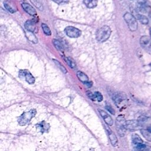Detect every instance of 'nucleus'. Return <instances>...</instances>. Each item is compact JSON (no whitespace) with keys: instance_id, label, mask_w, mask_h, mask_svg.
<instances>
[{"instance_id":"f257e3e1","label":"nucleus","mask_w":151,"mask_h":151,"mask_svg":"<svg viewBox=\"0 0 151 151\" xmlns=\"http://www.w3.org/2000/svg\"><path fill=\"white\" fill-rule=\"evenodd\" d=\"M111 29L107 26H104L100 28L96 32V39L99 42L103 43L110 37Z\"/></svg>"},{"instance_id":"f03ea898","label":"nucleus","mask_w":151,"mask_h":151,"mask_svg":"<svg viewBox=\"0 0 151 151\" xmlns=\"http://www.w3.org/2000/svg\"><path fill=\"white\" fill-rule=\"evenodd\" d=\"M36 109H31L29 112H24L18 119V122L20 125L24 126L30 123L32 118L36 115Z\"/></svg>"},{"instance_id":"7ed1b4c3","label":"nucleus","mask_w":151,"mask_h":151,"mask_svg":"<svg viewBox=\"0 0 151 151\" xmlns=\"http://www.w3.org/2000/svg\"><path fill=\"white\" fill-rule=\"evenodd\" d=\"M126 121L125 120V117L122 115L118 116L116 119V130L121 137H123L125 135L126 130L125 128Z\"/></svg>"},{"instance_id":"20e7f679","label":"nucleus","mask_w":151,"mask_h":151,"mask_svg":"<svg viewBox=\"0 0 151 151\" xmlns=\"http://www.w3.org/2000/svg\"><path fill=\"white\" fill-rule=\"evenodd\" d=\"M123 18L131 31H135L137 30L138 26V21L136 18L132 14L129 13H125L123 16Z\"/></svg>"},{"instance_id":"39448f33","label":"nucleus","mask_w":151,"mask_h":151,"mask_svg":"<svg viewBox=\"0 0 151 151\" xmlns=\"http://www.w3.org/2000/svg\"><path fill=\"white\" fill-rule=\"evenodd\" d=\"M65 32L67 36L71 38L79 37L81 34L80 30L72 26L67 27L65 28Z\"/></svg>"},{"instance_id":"423d86ee","label":"nucleus","mask_w":151,"mask_h":151,"mask_svg":"<svg viewBox=\"0 0 151 151\" xmlns=\"http://www.w3.org/2000/svg\"><path fill=\"white\" fill-rule=\"evenodd\" d=\"M19 76L22 79H24V80L27 83L30 84V85L34 84L35 82L34 77H33V76L31 74V73L28 70H20L19 72Z\"/></svg>"},{"instance_id":"0eeeda50","label":"nucleus","mask_w":151,"mask_h":151,"mask_svg":"<svg viewBox=\"0 0 151 151\" xmlns=\"http://www.w3.org/2000/svg\"><path fill=\"white\" fill-rule=\"evenodd\" d=\"M107 132L108 133V135H109V138L110 139L112 145V146H116L117 145V143H118V140H117V136L115 135V133L107 126H105Z\"/></svg>"},{"instance_id":"6e6552de","label":"nucleus","mask_w":151,"mask_h":151,"mask_svg":"<svg viewBox=\"0 0 151 151\" xmlns=\"http://www.w3.org/2000/svg\"><path fill=\"white\" fill-rule=\"evenodd\" d=\"M140 44L144 48H148L151 47V38L148 36H143L140 38Z\"/></svg>"},{"instance_id":"1a4fd4ad","label":"nucleus","mask_w":151,"mask_h":151,"mask_svg":"<svg viewBox=\"0 0 151 151\" xmlns=\"http://www.w3.org/2000/svg\"><path fill=\"white\" fill-rule=\"evenodd\" d=\"M126 99V96L122 93H116L113 96V100L115 103L118 106L123 101Z\"/></svg>"},{"instance_id":"9d476101","label":"nucleus","mask_w":151,"mask_h":151,"mask_svg":"<svg viewBox=\"0 0 151 151\" xmlns=\"http://www.w3.org/2000/svg\"><path fill=\"white\" fill-rule=\"evenodd\" d=\"M139 123L138 120H129L125 123V128L128 130H134L139 127Z\"/></svg>"},{"instance_id":"9b49d317","label":"nucleus","mask_w":151,"mask_h":151,"mask_svg":"<svg viewBox=\"0 0 151 151\" xmlns=\"http://www.w3.org/2000/svg\"><path fill=\"white\" fill-rule=\"evenodd\" d=\"M99 112L100 115H101V116L103 117V120L105 121V122L106 124H107L108 125H109V126L113 125V121L109 115H108L106 112H105L104 111L101 110V109H99Z\"/></svg>"},{"instance_id":"f8f14e48","label":"nucleus","mask_w":151,"mask_h":151,"mask_svg":"<svg viewBox=\"0 0 151 151\" xmlns=\"http://www.w3.org/2000/svg\"><path fill=\"white\" fill-rule=\"evenodd\" d=\"M22 7L25 11L27 12L28 14L32 16H34L37 14V12L35 10V8L28 3H23Z\"/></svg>"},{"instance_id":"ddd939ff","label":"nucleus","mask_w":151,"mask_h":151,"mask_svg":"<svg viewBox=\"0 0 151 151\" xmlns=\"http://www.w3.org/2000/svg\"><path fill=\"white\" fill-rule=\"evenodd\" d=\"M24 26L27 31H31L32 32H34V31H36V29L35 23L31 20L27 21L26 23H25Z\"/></svg>"},{"instance_id":"4468645a","label":"nucleus","mask_w":151,"mask_h":151,"mask_svg":"<svg viewBox=\"0 0 151 151\" xmlns=\"http://www.w3.org/2000/svg\"><path fill=\"white\" fill-rule=\"evenodd\" d=\"M132 140L134 146L144 144L143 140L137 134H133V135L132 136Z\"/></svg>"},{"instance_id":"2eb2a0df","label":"nucleus","mask_w":151,"mask_h":151,"mask_svg":"<svg viewBox=\"0 0 151 151\" xmlns=\"http://www.w3.org/2000/svg\"><path fill=\"white\" fill-rule=\"evenodd\" d=\"M140 133L142 135L144 138L149 142H151V131L145 129H142L140 130Z\"/></svg>"},{"instance_id":"dca6fc26","label":"nucleus","mask_w":151,"mask_h":151,"mask_svg":"<svg viewBox=\"0 0 151 151\" xmlns=\"http://www.w3.org/2000/svg\"><path fill=\"white\" fill-rule=\"evenodd\" d=\"M36 126L38 128H40L41 129V131L42 132V133H43L46 131H48V130L50 128V125L48 123L45 122L44 121L36 125Z\"/></svg>"},{"instance_id":"f3484780","label":"nucleus","mask_w":151,"mask_h":151,"mask_svg":"<svg viewBox=\"0 0 151 151\" xmlns=\"http://www.w3.org/2000/svg\"><path fill=\"white\" fill-rule=\"evenodd\" d=\"M83 2L89 8H93L97 5V0H84Z\"/></svg>"},{"instance_id":"a211bd4d","label":"nucleus","mask_w":151,"mask_h":151,"mask_svg":"<svg viewBox=\"0 0 151 151\" xmlns=\"http://www.w3.org/2000/svg\"><path fill=\"white\" fill-rule=\"evenodd\" d=\"M77 76L79 78V79L84 83H86L87 81H89V78L87 77V76L80 71L77 72Z\"/></svg>"},{"instance_id":"6ab92c4d","label":"nucleus","mask_w":151,"mask_h":151,"mask_svg":"<svg viewBox=\"0 0 151 151\" xmlns=\"http://www.w3.org/2000/svg\"><path fill=\"white\" fill-rule=\"evenodd\" d=\"M26 36L27 37V38L33 43H38V40L37 37L34 35L32 32L26 31Z\"/></svg>"},{"instance_id":"aec40b11","label":"nucleus","mask_w":151,"mask_h":151,"mask_svg":"<svg viewBox=\"0 0 151 151\" xmlns=\"http://www.w3.org/2000/svg\"><path fill=\"white\" fill-rule=\"evenodd\" d=\"M53 43L54 47H56V48H57L58 50H59V51L63 52L64 50V46L62 44V43L60 41L54 39L53 41Z\"/></svg>"},{"instance_id":"412c9836","label":"nucleus","mask_w":151,"mask_h":151,"mask_svg":"<svg viewBox=\"0 0 151 151\" xmlns=\"http://www.w3.org/2000/svg\"><path fill=\"white\" fill-rule=\"evenodd\" d=\"M138 20L140 21V23L144 25H147L149 23V20L147 17L142 14H138L136 15Z\"/></svg>"},{"instance_id":"4be33fe9","label":"nucleus","mask_w":151,"mask_h":151,"mask_svg":"<svg viewBox=\"0 0 151 151\" xmlns=\"http://www.w3.org/2000/svg\"><path fill=\"white\" fill-rule=\"evenodd\" d=\"M64 60L65 61L67 62V63H68V64L70 67L72 69H74L76 68V63L74 62V60L71 57H66L64 58Z\"/></svg>"},{"instance_id":"5701e85b","label":"nucleus","mask_w":151,"mask_h":151,"mask_svg":"<svg viewBox=\"0 0 151 151\" xmlns=\"http://www.w3.org/2000/svg\"><path fill=\"white\" fill-rule=\"evenodd\" d=\"M41 27L43 28V30L45 34H46L47 36H51L52 34L51 30H50V28L47 26V25H46V24H42Z\"/></svg>"},{"instance_id":"b1692460","label":"nucleus","mask_w":151,"mask_h":151,"mask_svg":"<svg viewBox=\"0 0 151 151\" xmlns=\"http://www.w3.org/2000/svg\"><path fill=\"white\" fill-rule=\"evenodd\" d=\"M146 148V145L144 144L134 146L133 150L134 151H144Z\"/></svg>"},{"instance_id":"393cba45","label":"nucleus","mask_w":151,"mask_h":151,"mask_svg":"<svg viewBox=\"0 0 151 151\" xmlns=\"http://www.w3.org/2000/svg\"><path fill=\"white\" fill-rule=\"evenodd\" d=\"M147 120H148V117H146L145 116H140L138 117V119L139 125L145 123V122H146Z\"/></svg>"},{"instance_id":"a878e982","label":"nucleus","mask_w":151,"mask_h":151,"mask_svg":"<svg viewBox=\"0 0 151 151\" xmlns=\"http://www.w3.org/2000/svg\"><path fill=\"white\" fill-rule=\"evenodd\" d=\"M53 61L56 63V65H57V66H58V68H59L60 69V70H61L64 73H67V70H66V69L64 68V67L63 65H62V64H60V63L59 62H58V61H57V60H53Z\"/></svg>"},{"instance_id":"bb28decb","label":"nucleus","mask_w":151,"mask_h":151,"mask_svg":"<svg viewBox=\"0 0 151 151\" xmlns=\"http://www.w3.org/2000/svg\"><path fill=\"white\" fill-rule=\"evenodd\" d=\"M96 99L97 100L98 102H102L103 100V96L102 95V94L100 93L99 91H96L95 93H94Z\"/></svg>"},{"instance_id":"cd10ccee","label":"nucleus","mask_w":151,"mask_h":151,"mask_svg":"<svg viewBox=\"0 0 151 151\" xmlns=\"http://www.w3.org/2000/svg\"><path fill=\"white\" fill-rule=\"evenodd\" d=\"M4 5H5V8H6V9L8 10V11H9L10 13H15V10L14 9V8L11 6V5H10V4H8V3H4Z\"/></svg>"},{"instance_id":"c85d7f7f","label":"nucleus","mask_w":151,"mask_h":151,"mask_svg":"<svg viewBox=\"0 0 151 151\" xmlns=\"http://www.w3.org/2000/svg\"><path fill=\"white\" fill-rule=\"evenodd\" d=\"M105 107H106V109H107V111H108L109 112H110L111 114H112V115H115V110L113 109L112 108V107L111 105H106Z\"/></svg>"},{"instance_id":"c756f323","label":"nucleus","mask_w":151,"mask_h":151,"mask_svg":"<svg viewBox=\"0 0 151 151\" xmlns=\"http://www.w3.org/2000/svg\"><path fill=\"white\" fill-rule=\"evenodd\" d=\"M87 96L89 97V98H90L91 100H93V101H95V100H96V97H95V94L92 93L91 91H87Z\"/></svg>"},{"instance_id":"7c9ffc66","label":"nucleus","mask_w":151,"mask_h":151,"mask_svg":"<svg viewBox=\"0 0 151 151\" xmlns=\"http://www.w3.org/2000/svg\"><path fill=\"white\" fill-rule=\"evenodd\" d=\"M52 1L58 4H64L69 3V0H52Z\"/></svg>"},{"instance_id":"2f4dec72","label":"nucleus","mask_w":151,"mask_h":151,"mask_svg":"<svg viewBox=\"0 0 151 151\" xmlns=\"http://www.w3.org/2000/svg\"><path fill=\"white\" fill-rule=\"evenodd\" d=\"M85 85H87V86L88 87H90L91 86H92V82H90V81H87V83H85Z\"/></svg>"},{"instance_id":"473e14b6","label":"nucleus","mask_w":151,"mask_h":151,"mask_svg":"<svg viewBox=\"0 0 151 151\" xmlns=\"http://www.w3.org/2000/svg\"><path fill=\"white\" fill-rule=\"evenodd\" d=\"M149 33H150V37H151V27H150V30H149Z\"/></svg>"}]
</instances>
